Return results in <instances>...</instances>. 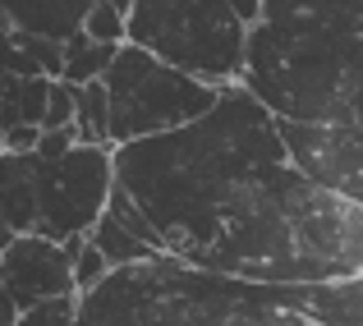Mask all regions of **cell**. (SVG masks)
<instances>
[{
  "label": "cell",
  "mask_w": 363,
  "mask_h": 326,
  "mask_svg": "<svg viewBox=\"0 0 363 326\" xmlns=\"http://www.w3.org/2000/svg\"><path fill=\"white\" fill-rule=\"evenodd\" d=\"M111 152L175 262L253 285L363 276V212L294 166L281 120L244 83L203 120Z\"/></svg>",
  "instance_id": "1"
},
{
  "label": "cell",
  "mask_w": 363,
  "mask_h": 326,
  "mask_svg": "<svg viewBox=\"0 0 363 326\" xmlns=\"http://www.w3.org/2000/svg\"><path fill=\"white\" fill-rule=\"evenodd\" d=\"M244 88L276 120L363 129V0H262Z\"/></svg>",
  "instance_id": "2"
},
{
  "label": "cell",
  "mask_w": 363,
  "mask_h": 326,
  "mask_svg": "<svg viewBox=\"0 0 363 326\" xmlns=\"http://www.w3.org/2000/svg\"><path fill=\"white\" fill-rule=\"evenodd\" d=\"M74 326H318L294 313L276 285L198 271L175 257L120 266L79 299Z\"/></svg>",
  "instance_id": "3"
},
{
  "label": "cell",
  "mask_w": 363,
  "mask_h": 326,
  "mask_svg": "<svg viewBox=\"0 0 363 326\" xmlns=\"http://www.w3.org/2000/svg\"><path fill=\"white\" fill-rule=\"evenodd\" d=\"M129 46L212 88H235L248 64V23L225 0H129Z\"/></svg>",
  "instance_id": "4"
},
{
  "label": "cell",
  "mask_w": 363,
  "mask_h": 326,
  "mask_svg": "<svg viewBox=\"0 0 363 326\" xmlns=\"http://www.w3.org/2000/svg\"><path fill=\"white\" fill-rule=\"evenodd\" d=\"M101 83H106L111 97V147L184 129V124L203 120L225 92L184 69H170L166 60H157V55L129 42L116 51V64L106 69Z\"/></svg>",
  "instance_id": "5"
},
{
  "label": "cell",
  "mask_w": 363,
  "mask_h": 326,
  "mask_svg": "<svg viewBox=\"0 0 363 326\" xmlns=\"http://www.w3.org/2000/svg\"><path fill=\"white\" fill-rule=\"evenodd\" d=\"M111 189H116V152L111 147H83L79 142L74 152L55 161L33 152V207H37L33 235L51 239V244L92 235L111 203Z\"/></svg>",
  "instance_id": "6"
},
{
  "label": "cell",
  "mask_w": 363,
  "mask_h": 326,
  "mask_svg": "<svg viewBox=\"0 0 363 326\" xmlns=\"http://www.w3.org/2000/svg\"><path fill=\"white\" fill-rule=\"evenodd\" d=\"M281 138L303 175L350 198L363 212V129H318V124L281 120Z\"/></svg>",
  "instance_id": "7"
},
{
  "label": "cell",
  "mask_w": 363,
  "mask_h": 326,
  "mask_svg": "<svg viewBox=\"0 0 363 326\" xmlns=\"http://www.w3.org/2000/svg\"><path fill=\"white\" fill-rule=\"evenodd\" d=\"M0 290L18 303V313L79 294L65 244H51L42 235H14L5 244V253H0Z\"/></svg>",
  "instance_id": "8"
},
{
  "label": "cell",
  "mask_w": 363,
  "mask_h": 326,
  "mask_svg": "<svg viewBox=\"0 0 363 326\" xmlns=\"http://www.w3.org/2000/svg\"><path fill=\"white\" fill-rule=\"evenodd\" d=\"M92 244L101 248L111 271H120V266H143V262H152V257H166L152 220L138 212V203H133L120 184L111 189V203H106V212H101L97 230H92Z\"/></svg>",
  "instance_id": "9"
},
{
  "label": "cell",
  "mask_w": 363,
  "mask_h": 326,
  "mask_svg": "<svg viewBox=\"0 0 363 326\" xmlns=\"http://www.w3.org/2000/svg\"><path fill=\"white\" fill-rule=\"evenodd\" d=\"M276 294L318 326H363V276L318 285H276Z\"/></svg>",
  "instance_id": "10"
},
{
  "label": "cell",
  "mask_w": 363,
  "mask_h": 326,
  "mask_svg": "<svg viewBox=\"0 0 363 326\" xmlns=\"http://www.w3.org/2000/svg\"><path fill=\"white\" fill-rule=\"evenodd\" d=\"M0 5H5L9 28L65 46L83 33V18H88L92 0H0Z\"/></svg>",
  "instance_id": "11"
},
{
  "label": "cell",
  "mask_w": 363,
  "mask_h": 326,
  "mask_svg": "<svg viewBox=\"0 0 363 326\" xmlns=\"http://www.w3.org/2000/svg\"><path fill=\"white\" fill-rule=\"evenodd\" d=\"M0 69H5V74H18V79H60V69H65V46L9 28V33H0Z\"/></svg>",
  "instance_id": "12"
},
{
  "label": "cell",
  "mask_w": 363,
  "mask_h": 326,
  "mask_svg": "<svg viewBox=\"0 0 363 326\" xmlns=\"http://www.w3.org/2000/svg\"><path fill=\"white\" fill-rule=\"evenodd\" d=\"M116 51L120 46H106V42H92V37H74L65 42V69H60V83L69 88H88V83H101L106 69L116 64Z\"/></svg>",
  "instance_id": "13"
},
{
  "label": "cell",
  "mask_w": 363,
  "mask_h": 326,
  "mask_svg": "<svg viewBox=\"0 0 363 326\" xmlns=\"http://www.w3.org/2000/svg\"><path fill=\"white\" fill-rule=\"evenodd\" d=\"M79 111H74V133H79L83 147H111V97L106 83H88V88H74Z\"/></svg>",
  "instance_id": "14"
},
{
  "label": "cell",
  "mask_w": 363,
  "mask_h": 326,
  "mask_svg": "<svg viewBox=\"0 0 363 326\" xmlns=\"http://www.w3.org/2000/svg\"><path fill=\"white\" fill-rule=\"evenodd\" d=\"M65 253H69V262H74V290H79V299H83V294H92L111 276V262L101 257V248L92 244V235L69 239V244H65Z\"/></svg>",
  "instance_id": "15"
},
{
  "label": "cell",
  "mask_w": 363,
  "mask_h": 326,
  "mask_svg": "<svg viewBox=\"0 0 363 326\" xmlns=\"http://www.w3.org/2000/svg\"><path fill=\"white\" fill-rule=\"evenodd\" d=\"M83 37L106 46H124L129 42V9H120L116 0H92L88 18H83Z\"/></svg>",
  "instance_id": "16"
},
{
  "label": "cell",
  "mask_w": 363,
  "mask_h": 326,
  "mask_svg": "<svg viewBox=\"0 0 363 326\" xmlns=\"http://www.w3.org/2000/svg\"><path fill=\"white\" fill-rule=\"evenodd\" d=\"M79 322V294L69 299H51V303H37V308L18 313V326H74Z\"/></svg>",
  "instance_id": "17"
},
{
  "label": "cell",
  "mask_w": 363,
  "mask_h": 326,
  "mask_svg": "<svg viewBox=\"0 0 363 326\" xmlns=\"http://www.w3.org/2000/svg\"><path fill=\"white\" fill-rule=\"evenodd\" d=\"M74 111H79V97H74V88L55 79V83H51V97H46L42 129H74Z\"/></svg>",
  "instance_id": "18"
},
{
  "label": "cell",
  "mask_w": 363,
  "mask_h": 326,
  "mask_svg": "<svg viewBox=\"0 0 363 326\" xmlns=\"http://www.w3.org/2000/svg\"><path fill=\"white\" fill-rule=\"evenodd\" d=\"M74 147H79V133H74V129H42V142H37V157L55 161V157H65V152H74Z\"/></svg>",
  "instance_id": "19"
},
{
  "label": "cell",
  "mask_w": 363,
  "mask_h": 326,
  "mask_svg": "<svg viewBox=\"0 0 363 326\" xmlns=\"http://www.w3.org/2000/svg\"><path fill=\"white\" fill-rule=\"evenodd\" d=\"M37 142H42V129H37V124H14V129H5V152H37Z\"/></svg>",
  "instance_id": "20"
},
{
  "label": "cell",
  "mask_w": 363,
  "mask_h": 326,
  "mask_svg": "<svg viewBox=\"0 0 363 326\" xmlns=\"http://www.w3.org/2000/svg\"><path fill=\"white\" fill-rule=\"evenodd\" d=\"M225 5H230V9H235V14L244 18L248 28H253L257 18H262V0H225Z\"/></svg>",
  "instance_id": "21"
},
{
  "label": "cell",
  "mask_w": 363,
  "mask_h": 326,
  "mask_svg": "<svg viewBox=\"0 0 363 326\" xmlns=\"http://www.w3.org/2000/svg\"><path fill=\"white\" fill-rule=\"evenodd\" d=\"M0 326H18V303L0 290Z\"/></svg>",
  "instance_id": "22"
},
{
  "label": "cell",
  "mask_w": 363,
  "mask_h": 326,
  "mask_svg": "<svg viewBox=\"0 0 363 326\" xmlns=\"http://www.w3.org/2000/svg\"><path fill=\"white\" fill-rule=\"evenodd\" d=\"M9 239H14V235H9V230H5V220H0V253H5V244H9Z\"/></svg>",
  "instance_id": "23"
},
{
  "label": "cell",
  "mask_w": 363,
  "mask_h": 326,
  "mask_svg": "<svg viewBox=\"0 0 363 326\" xmlns=\"http://www.w3.org/2000/svg\"><path fill=\"white\" fill-rule=\"evenodd\" d=\"M0 152H5V129H0Z\"/></svg>",
  "instance_id": "24"
},
{
  "label": "cell",
  "mask_w": 363,
  "mask_h": 326,
  "mask_svg": "<svg viewBox=\"0 0 363 326\" xmlns=\"http://www.w3.org/2000/svg\"><path fill=\"white\" fill-rule=\"evenodd\" d=\"M116 5H120V9H129V0H116Z\"/></svg>",
  "instance_id": "25"
}]
</instances>
